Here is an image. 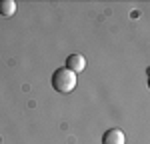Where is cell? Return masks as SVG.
<instances>
[{
	"instance_id": "obj_4",
	"label": "cell",
	"mask_w": 150,
	"mask_h": 144,
	"mask_svg": "<svg viewBox=\"0 0 150 144\" xmlns=\"http://www.w3.org/2000/svg\"><path fill=\"white\" fill-rule=\"evenodd\" d=\"M16 12V2L14 0H0V14L10 18L12 14Z\"/></svg>"
},
{
	"instance_id": "obj_2",
	"label": "cell",
	"mask_w": 150,
	"mask_h": 144,
	"mask_svg": "<svg viewBox=\"0 0 150 144\" xmlns=\"http://www.w3.org/2000/svg\"><path fill=\"white\" fill-rule=\"evenodd\" d=\"M102 144H126L124 132L118 130V128H110V130H106V132H104V136H102Z\"/></svg>"
},
{
	"instance_id": "obj_1",
	"label": "cell",
	"mask_w": 150,
	"mask_h": 144,
	"mask_svg": "<svg viewBox=\"0 0 150 144\" xmlns=\"http://www.w3.org/2000/svg\"><path fill=\"white\" fill-rule=\"evenodd\" d=\"M52 86H54V90L60 92V94H70L76 88V74L70 72L66 66L64 68H58L52 74Z\"/></svg>"
},
{
	"instance_id": "obj_3",
	"label": "cell",
	"mask_w": 150,
	"mask_h": 144,
	"mask_svg": "<svg viewBox=\"0 0 150 144\" xmlns=\"http://www.w3.org/2000/svg\"><path fill=\"white\" fill-rule=\"evenodd\" d=\"M66 68H68L70 72H82L84 68H86V58L82 56V54H70L68 60H66Z\"/></svg>"
}]
</instances>
